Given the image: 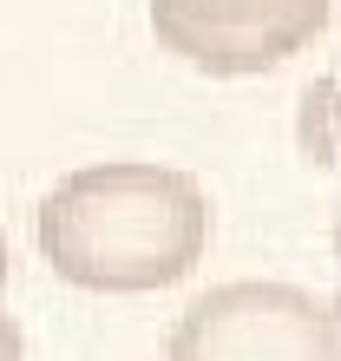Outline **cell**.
I'll return each mask as SVG.
<instances>
[{
    "label": "cell",
    "mask_w": 341,
    "mask_h": 361,
    "mask_svg": "<svg viewBox=\"0 0 341 361\" xmlns=\"http://www.w3.org/2000/svg\"><path fill=\"white\" fill-rule=\"evenodd\" d=\"M0 289H7V237H0Z\"/></svg>",
    "instance_id": "5"
},
{
    "label": "cell",
    "mask_w": 341,
    "mask_h": 361,
    "mask_svg": "<svg viewBox=\"0 0 341 361\" xmlns=\"http://www.w3.org/2000/svg\"><path fill=\"white\" fill-rule=\"evenodd\" d=\"M328 13L335 0H151V33L210 79H256L315 47Z\"/></svg>",
    "instance_id": "3"
},
{
    "label": "cell",
    "mask_w": 341,
    "mask_h": 361,
    "mask_svg": "<svg viewBox=\"0 0 341 361\" xmlns=\"http://www.w3.org/2000/svg\"><path fill=\"white\" fill-rule=\"evenodd\" d=\"M210 243V197L178 164H85L39 197V257L85 295L184 283Z\"/></svg>",
    "instance_id": "1"
},
{
    "label": "cell",
    "mask_w": 341,
    "mask_h": 361,
    "mask_svg": "<svg viewBox=\"0 0 341 361\" xmlns=\"http://www.w3.org/2000/svg\"><path fill=\"white\" fill-rule=\"evenodd\" d=\"M0 361H27V335H20L13 315H0Z\"/></svg>",
    "instance_id": "4"
},
{
    "label": "cell",
    "mask_w": 341,
    "mask_h": 361,
    "mask_svg": "<svg viewBox=\"0 0 341 361\" xmlns=\"http://www.w3.org/2000/svg\"><path fill=\"white\" fill-rule=\"evenodd\" d=\"M164 361H341V329L322 295L249 276L204 289L170 322Z\"/></svg>",
    "instance_id": "2"
}]
</instances>
